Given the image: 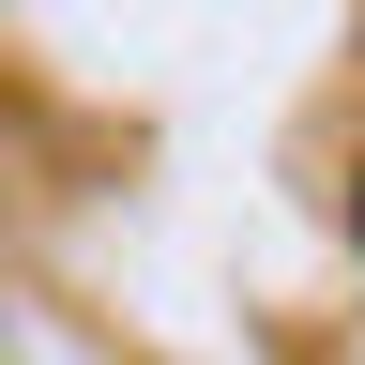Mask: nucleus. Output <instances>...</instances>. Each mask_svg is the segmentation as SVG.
<instances>
[{"instance_id": "f257e3e1", "label": "nucleus", "mask_w": 365, "mask_h": 365, "mask_svg": "<svg viewBox=\"0 0 365 365\" xmlns=\"http://www.w3.org/2000/svg\"><path fill=\"white\" fill-rule=\"evenodd\" d=\"M350 244H365V168H350Z\"/></svg>"}]
</instances>
